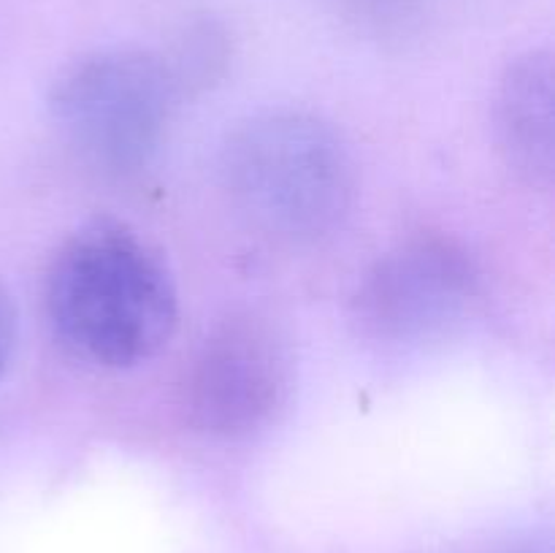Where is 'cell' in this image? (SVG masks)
I'll return each mask as SVG.
<instances>
[{"label":"cell","instance_id":"6da1fadb","mask_svg":"<svg viewBox=\"0 0 555 553\" xmlns=\"http://www.w3.org/2000/svg\"><path fill=\"white\" fill-rule=\"evenodd\" d=\"M43 298L63 345L106 369L152 361L179 323L177 282L163 253L114 217H95L60 244Z\"/></svg>","mask_w":555,"mask_h":553},{"label":"cell","instance_id":"7a4b0ae2","mask_svg":"<svg viewBox=\"0 0 555 553\" xmlns=\"http://www.w3.org/2000/svg\"><path fill=\"white\" fill-rule=\"evenodd\" d=\"M220 173L238 215L282 242H314L345 222L358 173L345 139L320 117L260 112L228 133Z\"/></svg>","mask_w":555,"mask_h":553},{"label":"cell","instance_id":"3957f363","mask_svg":"<svg viewBox=\"0 0 555 553\" xmlns=\"http://www.w3.org/2000/svg\"><path fill=\"white\" fill-rule=\"evenodd\" d=\"M177 92L160 54L101 49L54 79L49 108L87 163L106 173H133L160 150Z\"/></svg>","mask_w":555,"mask_h":553},{"label":"cell","instance_id":"277c9868","mask_svg":"<svg viewBox=\"0 0 555 553\" xmlns=\"http://www.w3.org/2000/svg\"><path fill=\"white\" fill-rule=\"evenodd\" d=\"M293 352L276 323L238 312L217 323L190 363L184 401L190 421L217 439L263 432L291 399Z\"/></svg>","mask_w":555,"mask_h":553},{"label":"cell","instance_id":"5b68a950","mask_svg":"<svg viewBox=\"0 0 555 553\" xmlns=\"http://www.w3.org/2000/svg\"><path fill=\"white\" fill-rule=\"evenodd\" d=\"M477 269L455 239L421 233L399 242L363 276L356 320L383 342H417L439 334L469 309Z\"/></svg>","mask_w":555,"mask_h":553},{"label":"cell","instance_id":"8992f818","mask_svg":"<svg viewBox=\"0 0 555 553\" xmlns=\"http://www.w3.org/2000/svg\"><path fill=\"white\" fill-rule=\"evenodd\" d=\"M496 136L520 179L547 188L553 179V57L545 49L520 54L504 70L496 92Z\"/></svg>","mask_w":555,"mask_h":553},{"label":"cell","instance_id":"52a82bcc","mask_svg":"<svg viewBox=\"0 0 555 553\" xmlns=\"http://www.w3.org/2000/svg\"><path fill=\"white\" fill-rule=\"evenodd\" d=\"M225 57V43L217 27L211 25H195L179 38L177 49L171 57H166L168 68H171L173 81L182 90L184 85H206L215 76L217 65H222Z\"/></svg>","mask_w":555,"mask_h":553},{"label":"cell","instance_id":"ba28073f","mask_svg":"<svg viewBox=\"0 0 555 553\" xmlns=\"http://www.w3.org/2000/svg\"><path fill=\"white\" fill-rule=\"evenodd\" d=\"M16 334H20V314H16L14 296H11L9 285L0 280V377L5 374L11 356H14Z\"/></svg>","mask_w":555,"mask_h":553}]
</instances>
